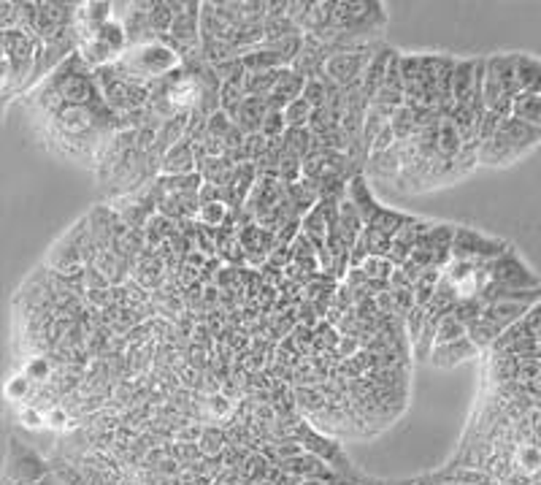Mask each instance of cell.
Instances as JSON below:
<instances>
[{
	"label": "cell",
	"instance_id": "cell-1",
	"mask_svg": "<svg viewBox=\"0 0 541 485\" xmlns=\"http://www.w3.org/2000/svg\"><path fill=\"white\" fill-rule=\"evenodd\" d=\"M22 103L49 152L90 169H95L106 141L122 128L106 106L92 68L76 52L33 84Z\"/></svg>",
	"mask_w": 541,
	"mask_h": 485
},
{
	"label": "cell",
	"instance_id": "cell-2",
	"mask_svg": "<svg viewBox=\"0 0 541 485\" xmlns=\"http://www.w3.org/2000/svg\"><path fill=\"white\" fill-rule=\"evenodd\" d=\"M541 141V128L525 125L520 120H501L496 133L476 149V166L504 169L517 163L520 157L530 155Z\"/></svg>",
	"mask_w": 541,
	"mask_h": 485
},
{
	"label": "cell",
	"instance_id": "cell-3",
	"mask_svg": "<svg viewBox=\"0 0 541 485\" xmlns=\"http://www.w3.org/2000/svg\"><path fill=\"white\" fill-rule=\"evenodd\" d=\"M179 63L182 60L166 44L152 41V44L128 46L108 68H112L120 79H125L136 87H149L152 82H157L166 74H171L174 68H179Z\"/></svg>",
	"mask_w": 541,
	"mask_h": 485
},
{
	"label": "cell",
	"instance_id": "cell-4",
	"mask_svg": "<svg viewBox=\"0 0 541 485\" xmlns=\"http://www.w3.org/2000/svg\"><path fill=\"white\" fill-rule=\"evenodd\" d=\"M128 49V36L120 20H108L100 28H95L92 33H87L84 38H79L76 55L95 71L103 66H112L122 52Z\"/></svg>",
	"mask_w": 541,
	"mask_h": 485
},
{
	"label": "cell",
	"instance_id": "cell-5",
	"mask_svg": "<svg viewBox=\"0 0 541 485\" xmlns=\"http://www.w3.org/2000/svg\"><path fill=\"white\" fill-rule=\"evenodd\" d=\"M379 44H382V41L333 49L331 58L325 60V66H322V79L328 82V84H333L336 90H349V87L360 84L363 68L371 60V55L376 52Z\"/></svg>",
	"mask_w": 541,
	"mask_h": 485
},
{
	"label": "cell",
	"instance_id": "cell-6",
	"mask_svg": "<svg viewBox=\"0 0 541 485\" xmlns=\"http://www.w3.org/2000/svg\"><path fill=\"white\" fill-rule=\"evenodd\" d=\"M92 74H95V82H98V90H100L106 106H108V109H112L117 117L146 109V98H149V95H146V87H136V84L120 79L108 66L95 68Z\"/></svg>",
	"mask_w": 541,
	"mask_h": 485
},
{
	"label": "cell",
	"instance_id": "cell-7",
	"mask_svg": "<svg viewBox=\"0 0 541 485\" xmlns=\"http://www.w3.org/2000/svg\"><path fill=\"white\" fill-rule=\"evenodd\" d=\"M512 244L501 242V239H493L487 236L476 228H468V226H455V234H452V244H450V258L452 260H466V263H474V266H484L496 260L501 252H506Z\"/></svg>",
	"mask_w": 541,
	"mask_h": 485
},
{
	"label": "cell",
	"instance_id": "cell-8",
	"mask_svg": "<svg viewBox=\"0 0 541 485\" xmlns=\"http://www.w3.org/2000/svg\"><path fill=\"white\" fill-rule=\"evenodd\" d=\"M482 268L487 274V282H493V285H501V288H509V290H541L538 274L512 247L506 252H501L496 260L484 263Z\"/></svg>",
	"mask_w": 541,
	"mask_h": 485
},
{
	"label": "cell",
	"instance_id": "cell-9",
	"mask_svg": "<svg viewBox=\"0 0 541 485\" xmlns=\"http://www.w3.org/2000/svg\"><path fill=\"white\" fill-rule=\"evenodd\" d=\"M452 234H455V226L450 223H430L427 231L414 244L409 260H414L419 268H444L450 263Z\"/></svg>",
	"mask_w": 541,
	"mask_h": 485
},
{
	"label": "cell",
	"instance_id": "cell-10",
	"mask_svg": "<svg viewBox=\"0 0 541 485\" xmlns=\"http://www.w3.org/2000/svg\"><path fill=\"white\" fill-rule=\"evenodd\" d=\"M393 46H388V44H379L376 46V52L371 55V60L365 63V68H363V76H360V84H357V90H360V95L365 98V103L376 95V90H379V84H382V79H385V71H388V66H390V58H393Z\"/></svg>",
	"mask_w": 541,
	"mask_h": 485
},
{
	"label": "cell",
	"instance_id": "cell-11",
	"mask_svg": "<svg viewBox=\"0 0 541 485\" xmlns=\"http://www.w3.org/2000/svg\"><path fill=\"white\" fill-rule=\"evenodd\" d=\"M303 84H306V79L301 74H295L293 68H279L274 84H270V90L265 95V103L270 106V109H285L290 100L301 98Z\"/></svg>",
	"mask_w": 541,
	"mask_h": 485
},
{
	"label": "cell",
	"instance_id": "cell-12",
	"mask_svg": "<svg viewBox=\"0 0 541 485\" xmlns=\"http://www.w3.org/2000/svg\"><path fill=\"white\" fill-rule=\"evenodd\" d=\"M195 171V152L190 141H176L160 157V177H182Z\"/></svg>",
	"mask_w": 541,
	"mask_h": 485
},
{
	"label": "cell",
	"instance_id": "cell-13",
	"mask_svg": "<svg viewBox=\"0 0 541 485\" xmlns=\"http://www.w3.org/2000/svg\"><path fill=\"white\" fill-rule=\"evenodd\" d=\"M476 355H479V350L468 342V337H460V339H455L450 345H436L430 350L427 361L436 369H455V366H460V363H466V361H471Z\"/></svg>",
	"mask_w": 541,
	"mask_h": 485
},
{
	"label": "cell",
	"instance_id": "cell-14",
	"mask_svg": "<svg viewBox=\"0 0 541 485\" xmlns=\"http://www.w3.org/2000/svg\"><path fill=\"white\" fill-rule=\"evenodd\" d=\"M530 306H533V304H525V301H493V304H484V306H482L479 320L490 322L493 329L504 331V329L514 326L517 320H522V314H525Z\"/></svg>",
	"mask_w": 541,
	"mask_h": 485
},
{
	"label": "cell",
	"instance_id": "cell-15",
	"mask_svg": "<svg viewBox=\"0 0 541 485\" xmlns=\"http://www.w3.org/2000/svg\"><path fill=\"white\" fill-rule=\"evenodd\" d=\"M268 112V103L265 98H257V95H244V100L239 103V109L233 112L231 123L244 133V136H255L260 133V123Z\"/></svg>",
	"mask_w": 541,
	"mask_h": 485
},
{
	"label": "cell",
	"instance_id": "cell-16",
	"mask_svg": "<svg viewBox=\"0 0 541 485\" xmlns=\"http://www.w3.org/2000/svg\"><path fill=\"white\" fill-rule=\"evenodd\" d=\"M512 120H520L525 125L541 128V92L538 90H528L512 98V109H509Z\"/></svg>",
	"mask_w": 541,
	"mask_h": 485
},
{
	"label": "cell",
	"instance_id": "cell-17",
	"mask_svg": "<svg viewBox=\"0 0 541 485\" xmlns=\"http://www.w3.org/2000/svg\"><path fill=\"white\" fill-rule=\"evenodd\" d=\"M414 218V214H406V211H398V209H390V206H382L379 209L373 218L363 226V228H371V231H379V234H385V236H396L409 220Z\"/></svg>",
	"mask_w": 541,
	"mask_h": 485
},
{
	"label": "cell",
	"instance_id": "cell-18",
	"mask_svg": "<svg viewBox=\"0 0 541 485\" xmlns=\"http://www.w3.org/2000/svg\"><path fill=\"white\" fill-rule=\"evenodd\" d=\"M228 214H231V209L223 201L200 203L198 211H195V223L203 226V228H220V226L228 223Z\"/></svg>",
	"mask_w": 541,
	"mask_h": 485
},
{
	"label": "cell",
	"instance_id": "cell-19",
	"mask_svg": "<svg viewBox=\"0 0 541 485\" xmlns=\"http://www.w3.org/2000/svg\"><path fill=\"white\" fill-rule=\"evenodd\" d=\"M439 280H442V268H425V272L419 274V280L412 285L414 306H422V309H425V304L430 301V296H433V290H436Z\"/></svg>",
	"mask_w": 541,
	"mask_h": 485
},
{
	"label": "cell",
	"instance_id": "cell-20",
	"mask_svg": "<svg viewBox=\"0 0 541 485\" xmlns=\"http://www.w3.org/2000/svg\"><path fill=\"white\" fill-rule=\"evenodd\" d=\"M51 371H54V366H51V355H30L27 361H25V366H22V374L27 377V380L35 386H43V383H49L51 380Z\"/></svg>",
	"mask_w": 541,
	"mask_h": 485
},
{
	"label": "cell",
	"instance_id": "cell-21",
	"mask_svg": "<svg viewBox=\"0 0 541 485\" xmlns=\"http://www.w3.org/2000/svg\"><path fill=\"white\" fill-rule=\"evenodd\" d=\"M311 106L303 100V98H295L290 100L285 109H282V120H285V128H306L309 120H311Z\"/></svg>",
	"mask_w": 541,
	"mask_h": 485
},
{
	"label": "cell",
	"instance_id": "cell-22",
	"mask_svg": "<svg viewBox=\"0 0 541 485\" xmlns=\"http://www.w3.org/2000/svg\"><path fill=\"white\" fill-rule=\"evenodd\" d=\"M241 100H244V79H239V82H223V84H220V112H225L228 117H233V112L239 109Z\"/></svg>",
	"mask_w": 541,
	"mask_h": 485
},
{
	"label": "cell",
	"instance_id": "cell-23",
	"mask_svg": "<svg viewBox=\"0 0 541 485\" xmlns=\"http://www.w3.org/2000/svg\"><path fill=\"white\" fill-rule=\"evenodd\" d=\"M360 272L365 280H379V282H390V274H393V263L388 258H365L360 266Z\"/></svg>",
	"mask_w": 541,
	"mask_h": 485
},
{
	"label": "cell",
	"instance_id": "cell-24",
	"mask_svg": "<svg viewBox=\"0 0 541 485\" xmlns=\"http://www.w3.org/2000/svg\"><path fill=\"white\" fill-rule=\"evenodd\" d=\"M460 337H466V326H463L460 320H455L452 314H444L439 320V326H436V339H433V347H436V345H450L455 339H460Z\"/></svg>",
	"mask_w": 541,
	"mask_h": 485
},
{
	"label": "cell",
	"instance_id": "cell-25",
	"mask_svg": "<svg viewBox=\"0 0 541 485\" xmlns=\"http://www.w3.org/2000/svg\"><path fill=\"white\" fill-rule=\"evenodd\" d=\"M33 383L27 380V377L20 371V374H14L12 380L6 383V388H4V396L9 399V402H14V404H20V402H27L30 396H33Z\"/></svg>",
	"mask_w": 541,
	"mask_h": 485
},
{
	"label": "cell",
	"instance_id": "cell-26",
	"mask_svg": "<svg viewBox=\"0 0 541 485\" xmlns=\"http://www.w3.org/2000/svg\"><path fill=\"white\" fill-rule=\"evenodd\" d=\"M231 131H233V123H231V117H228L225 112L216 109L214 115H208V117H206V136H208V139L225 141Z\"/></svg>",
	"mask_w": 541,
	"mask_h": 485
},
{
	"label": "cell",
	"instance_id": "cell-27",
	"mask_svg": "<svg viewBox=\"0 0 541 485\" xmlns=\"http://www.w3.org/2000/svg\"><path fill=\"white\" fill-rule=\"evenodd\" d=\"M285 131L287 128H285V120H282V109H270V106H268V112H265V117L260 123V136L268 141V139H279Z\"/></svg>",
	"mask_w": 541,
	"mask_h": 485
},
{
	"label": "cell",
	"instance_id": "cell-28",
	"mask_svg": "<svg viewBox=\"0 0 541 485\" xmlns=\"http://www.w3.org/2000/svg\"><path fill=\"white\" fill-rule=\"evenodd\" d=\"M404 326H406V339L414 345L417 342V337H419V331H422V326H425V309L422 306H412L409 312H406V317H404Z\"/></svg>",
	"mask_w": 541,
	"mask_h": 485
},
{
	"label": "cell",
	"instance_id": "cell-29",
	"mask_svg": "<svg viewBox=\"0 0 541 485\" xmlns=\"http://www.w3.org/2000/svg\"><path fill=\"white\" fill-rule=\"evenodd\" d=\"M9 98H17V92H14V76H12L9 58L4 55V49H0V100H9Z\"/></svg>",
	"mask_w": 541,
	"mask_h": 485
},
{
	"label": "cell",
	"instance_id": "cell-30",
	"mask_svg": "<svg viewBox=\"0 0 541 485\" xmlns=\"http://www.w3.org/2000/svg\"><path fill=\"white\" fill-rule=\"evenodd\" d=\"M20 420H22V425H27V428H41V425H43V412L35 409V407H30V404H25V407L20 409Z\"/></svg>",
	"mask_w": 541,
	"mask_h": 485
}]
</instances>
